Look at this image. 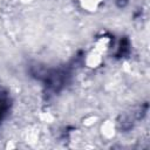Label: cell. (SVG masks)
I'll return each instance as SVG.
<instances>
[{"label":"cell","mask_w":150,"mask_h":150,"mask_svg":"<svg viewBox=\"0 0 150 150\" xmlns=\"http://www.w3.org/2000/svg\"><path fill=\"white\" fill-rule=\"evenodd\" d=\"M11 108V98L7 90L0 86V123L5 120Z\"/></svg>","instance_id":"6da1fadb"},{"label":"cell","mask_w":150,"mask_h":150,"mask_svg":"<svg viewBox=\"0 0 150 150\" xmlns=\"http://www.w3.org/2000/svg\"><path fill=\"white\" fill-rule=\"evenodd\" d=\"M128 53H129V41L125 39L124 41H121V46L118 48L117 55L118 56H122V55H127Z\"/></svg>","instance_id":"7a4b0ae2"},{"label":"cell","mask_w":150,"mask_h":150,"mask_svg":"<svg viewBox=\"0 0 150 150\" xmlns=\"http://www.w3.org/2000/svg\"><path fill=\"white\" fill-rule=\"evenodd\" d=\"M127 2H128V0H117V4L120 7H124Z\"/></svg>","instance_id":"3957f363"}]
</instances>
